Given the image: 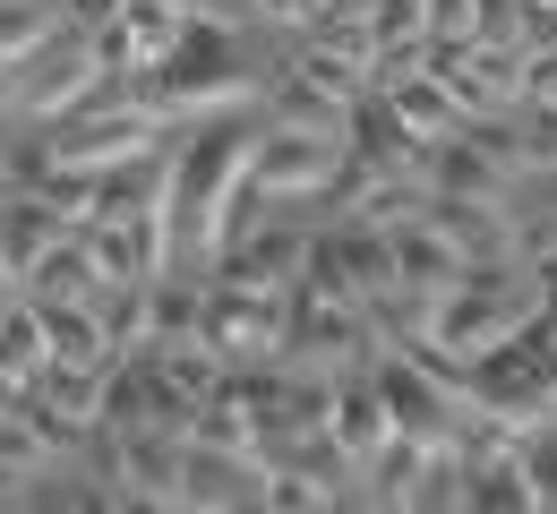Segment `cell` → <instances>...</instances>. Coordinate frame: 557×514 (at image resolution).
I'll list each match as a JSON object with an SVG mask.
<instances>
[{
  "label": "cell",
  "instance_id": "e0dca14e",
  "mask_svg": "<svg viewBox=\"0 0 557 514\" xmlns=\"http://www.w3.org/2000/svg\"><path fill=\"white\" fill-rule=\"evenodd\" d=\"M70 17H61V0H0V70L17 77L52 35H61Z\"/></svg>",
  "mask_w": 557,
  "mask_h": 514
},
{
  "label": "cell",
  "instance_id": "44dd1931",
  "mask_svg": "<svg viewBox=\"0 0 557 514\" xmlns=\"http://www.w3.org/2000/svg\"><path fill=\"white\" fill-rule=\"evenodd\" d=\"M523 472H532V489H541V506H557V421H541V429H523Z\"/></svg>",
  "mask_w": 557,
  "mask_h": 514
},
{
  "label": "cell",
  "instance_id": "5bb4252c",
  "mask_svg": "<svg viewBox=\"0 0 557 514\" xmlns=\"http://www.w3.org/2000/svg\"><path fill=\"white\" fill-rule=\"evenodd\" d=\"M61 231H70V223L52 215L35 189H0V275H9V284H26V275H35V258H44Z\"/></svg>",
  "mask_w": 557,
  "mask_h": 514
},
{
  "label": "cell",
  "instance_id": "4316f807",
  "mask_svg": "<svg viewBox=\"0 0 557 514\" xmlns=\"http://www.w3.org/2000/svg\"><path fill=\"white\" fill-rule=\"evenodd\" d=\"M9 95H17V77H9V70H0V121H9Z\"/></svg>",
  "mask_w": 557,
  "mask_h": 514
},
{
  "label": "cell",
  "instance_id": "30bf717a",
  "mask_svg": "<svg viewBox=\"0 0 557 514\" xmlns=\"http://www.w3.org/2000/svg\"><path fill=\"white\" fill-rule=\"evenodd\" d=\"M420 223H429L463 266H506V258H515L506 198H446V189H429V198H420Z\"/></svg>",
  "mask_w": 557,
  "mask_h": 514
},
{
  "label": "cell",
  "instance_id": "f1b7e54d",
  "mask_svg": "<svg viewBox=\"0 0 557 514\" xmlns=\"http://www.w3.org/2000/svg\"><path fill=\"white\" fill-rule=\"evenodd\" d=\"M532 9H557V0H532Z\"/></svg>",
  "mask_w": 557,
  "mask_h": 514
},
{
  "label": "cell",
  "instance_id": "8992f818",
  "mask_svg": "<svg viewBox=\"0 0 557 514\" xmlns=\"http://www.w3.org/2000/svg\"><path fill=\"white\" fill-rule=\"evenodd\" d=\"M95 95H103V52H95V35L61 26V35L17 70L9 112H17V121H61V112H77V103H95Z\"/></svg>",
  "mask_w": 557,
  "mask_h": 514
},
{
  "label": "cell",
  "instance_id": "cb8c5ba5",
  "mask_svg": "<svg viewBox=\"0 0 557 514\" xmlns=\"http://www.w3.org/2000/svg\"><path fill=\"white\" fill-rule=\"evenodd\" d=\"M523 121V147H532V163H557V103H541V112H515Z\"/></svg>",
  "mask_w": 557,
  "mask_h": 514
},
{
  "label": "cell",
  "instance_id": "484cf974",
  "mask_svg": "<svg viewBox=\"0 0 557 514\" xmlns=\"http://www.w3.org/2000/svg\"><path fill=\"white\" fill-rule=\"evenodd\" d=\"M258 17H267V26H283V35H300V26L318 17V0H258Z\"/></svg>",
  "mask_w": 557,
  "mask_h": 514
},
{
  "label": "cell",
  "instance_id": "d6986e66",
  "mask_svg": "<svg viewBox=\"0 0 557 514\" xmlns=\"http://www.w3.org/2000/svg\"><path fill=\"white\" fill-rule=\"evenodd\" d=\"M283 70L300 77V86H318V95H335V103H360V95H369V70H360V61H344L335 43H318V35H300Z\"/></svg>",
  "mask_w": 557,
  "mask_h": 514
},
{
  "label": "cell",
  "instance_id": "603a6c76",
  "mask_svg": "<svg viewBox=\"0 0 557 514\" xmlns=\"http://www.w3.org/2000/svg\"><path fill=\"white\" fill-rule=\"evenodd\" d=\"M515 9L523 0H472V43H515Z\"/></svg>",
  "mask_w": 557,
  "mask_h": 514
},
{
  "label": "cell",
  "instance_id": "7a4b0ae2",
  "mask_svg": "<svg viewBox=\"0 0 557 514\" xmlns=\"http://www.w3.org/2000/svg\"><path fill=\"white\" fill-rule=\"evenodd\" d=\"M112 95L146 103L154 121H207V112H249V103L267 95V77L240 70L232 26L189 17V26L172 35V52H163V61H146V70H129V77H112Z\"/></svg>",
  "mask_w": 557,
  "mask_h": 514
},
{
  "label": "cell",
  "instance_id": "9c48e42d",
  "mask_svg": "<svg viewBox=\"0 0 557 514\" xmlns=\"http://www.w3.org/2000/svg\"><path fill=\"white\" fill-rule=\"evenodd\" d=\"M515 43H420V70L463 112H515Z\"/></svg>",
  "mask_w": 557,
  "mask_h": 514
},
{
  "label": "cell",
  "instance_id": "3957f363",
  "mask_svg": "<svg viewBox=\"0 0 557 514\" xmlns=\"http://www.w3.org/2000/svg\"><path fill=\"white\" fill-rule=\"evenodd\" d=\"M154 138H163V121H154L146 103H129V95H112V77H103L95 103H77V112H61V121H44V147H52L61 172H121V163L154 154Z\"/></svg>",
  "mask_w": 557,
  "mask_h": 514
},
{
  "label": "cell",
  "instance_id": "ba28073f",
  "mask_svg": "<svg viewBox=\"0 0 557 514\" xmlns=\"http://www.w3.org/2000/svg\"><path fill=\"white\" fill-rule=\"evenodd\" d=\"M86 446L103 454V480L121 489V498H138V506H172V489H181V438L172 429H86Z\"/></svg>",
  "mask_w": 557,
  "mask_h": 514
},
{
  "label": "cell",
  "instance_id": "83f0119b",
  "mask_svg": "<svg viewBox=\"0 0 557 514\" xmlns=\"http://www.w3.org/2000/svg\"><path fill=\"white\" fill-rule=\"evenodd\" d=\"M0 412H9V386H0Z\"/></svg>",
  "mask_w": 557,
  "mask_h": 514
},
{
  "label": "cell",
  "instance_id": "2e32d148",
  "mask_svg": "<svg viewBox=\"0 0 557 514\" xmlns=\"http://www.w3.org/2000/svg\"><path fill=\"white\" fill-rule=\"evenodd\" d=\"M95 284H103V275H95V258H86V240H77V223H70V231L35 258V275H26L17 292H35V300H95Z\"/></svg>",
  "mask_w": 557,
  "mask_h": 514
},
{
  "label": "cell",
  "instance_id": "277c9868",
  "mask_svg": "<svg viewBox=\"0 0 557 514\" xmlns=\"http://www.w3.org/2000/svg\"><path fill=\"white\" fill-rule=\"evenodd\" d=\"M283 368H300V377H351V368L377 361V335H369V317L344 309V300H318L309 284H292L283 292Z\"/></svg>",
  "mask_w": 557,
  "mask_h": 514
},
{
  "label": "cell",
  "instance_id": "9a60e30c",
  "mask_svg": "<svg viewBox=\"0 0 557 514\" xmlns=\"http://www.w3.org/2000/svg\"><path fill=\"white\" fill-rule=\"evenodd\" d=\"M386 249H395V284H412V292H446L455 275H463V258L429 231V223H386Z\"/></svg>",
  "mask_w": 557,
  "mask_h": 514
},
{
  "label": "cell",
  "instance_id": "6da1fadb",
  "mask_svg": "<svg viewBox=\"0 0 557 514\" xmlns=\"http://www.w3.org/2000/svg\"><path fill=\"white\" fill-rule=\"evenodd\" d=\"M249 147H258V121L249 112H207L189 129V147L172 154V198H163V223H172V266H214V240H223V206L249 172Z\"/></svg>",
  "mask_w": 557,
  "mask_h": 514
},
{
  "label": "cell",
  "instance_id": "7c38bea8",
  "mask_svg": "<svg viewBox=\"0 0 557 514\" xmlns=\"http://www.w3.org/2000/svg\"><path fill=\"white\" fill-rule=\"evenodd\" d=\"M300 258H309V231L258 223V231H240V240L214 258L207 275H223V284H258V292H292V284H300Z\"/></svg>",
  "mask_w": 557,
  "mask_h": 514
},
{
  "label": "cell",
  "instance_id": "ac0fdd59",
  "mask_svg": "<svg viewBox=\"0 0 557 514\" xmlns=\"http://www.w3.org/2000/svg\"><path fill=\"white\" fill-rule=\"evenodd\" d=\"M26 300H35V292H26ZM35 326H44L52 361H112V352H103V326H95L86 300H35Z\"/></svg>",
  "mask_w": 557,
  "mask_h": 514
},
{
  "label": "cell",
  "instance_id": "52a82bcc",
  "mask_svg": "<svg viewBox=\"0 0 557 514\" xmlns=\"http://www.w3.org/2000/svg\"><path fill=\"white\" fill-rule=\"evenodd\" d=\"M344 172V138L335 129H292V121H258V147H249V180L267 198H326Z\"/></svg>",
  "mask_w": 557,
  "mask_h": 514
},
{
  "label": "cell",
  "instance_id": "4fadbf2b",
  "mask_svg": "<svg viewBox=\"0 0 557 514\" xmlns=\"http://www.w3.org/2000/svg\"><path fill=\"white\" fill-rule=\"evenodd\" d=\"M395 438V421H386V403H377V386H369V368H351L335 377V463H344L351 480L377 463V446Z\"/></svg>",
  "mask_w": 557,
  "mask_h": 514
},
{
  "label": "cell",
  "instance_id": "7402d4cb",
  "mask_svg": "<svg viewBox=\"0 0 557 514\" xmlns=\"http://www.w3.org/2000/svg\"><path fill=\"white\" fill-rule=\"evenodd\" d=\"M420 43H472V0H429V35Z\"/></svg>",
  "mask_w": 557,
  "mask_h": 514
},
{
  "label": "cell",
  "instance_id": "ffe728a7",
  "mask_svg": "<svg viewBox=\"0 0 557 514\" xmlns=\"http://www.w3.org/2000/svg\"><path fill=\"white\" fill-rule=\"evenodd\" d=\"M344 112H351V103L318 95V86H300L292 70L275 77V121H292V129H335V138H344Z\"/></svg>",
  "mask_w": 557,
  "mask_h": 514
},
{
  "label": "cell",
  "instance_id": "5b68a950",
  "mask_svg": "<svg viewBox=\"0 0 557 514\" xmlns=\"http://www.w3.org/2000/svg\"><path fill=\"white\" fill-rule=\"evenodd\" d=\"M198 343H207L223 368H258L283 352V292H258V284H223L207 275V317H198Z\"/></svg>",
  "mask_w": 557,
  "mask_h": 514
},
{
  "label": "cell",
  "instance_id": "d4e9b609",
  "mask_svg": "<svg viewBox=\"0 0 557 514\" xmlns=\"http://www.w3.org/2000/svg\"><path fill=\"white\" fill-rule=\"evenodd\" d=\"M121 9H129V0H61V17H70L77 35H103V26L121 17Z\"/></svg>",
  "mask_w": 557,
  "mask_h": 514
},
{
  "label": "cell",
  "instance_id": "8fae6325",
  "mask_svg": "<svg viewBox=\"0 0 557 514\" xmlns=\"http://www.w3.org/2000/svg\"><path fill=\"white\" fill-rule=\"evenodd\" d=\"M172 506H267V472L232 446H189L181 438V489Z\"/></svg>",
  "mask_w": 557,
  "mask_h": 514
}]
</instances>
